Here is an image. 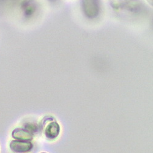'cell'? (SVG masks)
Listing matches in <instances>:
<instances>
[{"mask_svg":"<svg viewBox=\"0 0 153 153\" xmlns=\"http://www.w3.org/2000/svg\"><path fill=\"white\" fill-rule=\"evenodd\" d=\"M41 129L44 131L45 137L50 140L56 138L60 132L59 124L52 117H46L42 120L40 126Z\"/></svg>","mask_w":153,"mask_h":153,"instance_id":"cell-1","label":"cell"},{"mask_svg":"<svg viewBox=\"0 0 153 153\" xmlns=\"http://www.w3.org/2000/svg\"><path fill=\"white\" fill-rule=\"evenodd\" d=\"M10 150L15 153H26L30 152L33 148V144L29 141L12 140L9 145Z\"/></svg>","mask_w":153,"mask_h":153,"instance_id":"cell-2","label":"cell"},{"mask_svg":"<svg viewBox=\"0 0 153 153\" xmlns=\"http://www.w3.org/2000/svg\"><path fill=\"white\" fill-rule=\"evenodd\" d=\"M12 137L14 139L22 141H31L33 139V135L26 129L16 128L12 132Z\"/></svg>","mask_w":153,"mask_h":153,"instance_id":"cell-3","label":"cell"},{"mask_svg":"<svg viewBox=\"0 0 153 153\" xmlns=\"http://www.w3.org/2000/svg\"><path fill=\"white\" fill-rule=\"evenodd\" d=\"M23 126L25 129H26L33 135L39 132V130H41L40 126H38L36 123H34L29 122V123H25Z\"/></svg>","mask_w":153,"mask_h":153,"instance_id":"cell-4","label":"cell"},{"mask_svg":"<svg viewBox=\"0 0 153 153\" xmlns=\"http://www.w3.org/2000/svg\"><path fill=\"white\" fill-rule=\"evenodd\" d=\"M41 153H47V152H41Z\"/></svg>","mask_w":153,"mask_h":153,"instance_id":"cell-5","label":"cell"}]
</instances>
